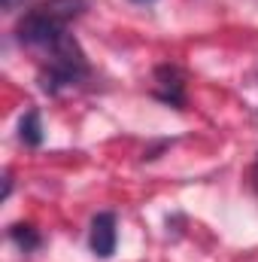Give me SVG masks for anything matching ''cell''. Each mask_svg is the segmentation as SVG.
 Returning <instances> with one entry per match:
<instances>
[{"instance_id":"cell-8","label":"cell","mask_w":258,"mask_h":262,"mask_svg":"<svg viewBox=\"0 0 258 262\" xmlns=\"http://www.w3.org/2000/svg\"><path fill=\"white\" fill-rule=\"evenodd\" d=\"M9 192H12V177L6 174V177H3V198H9Z\"/></svg>"},{"instance_id":"cell-3","label":"cell","mask_w":258,"mask_h":262,"mask_svg":"<svg viewBox=\"0 0 258 262\" xmlns=\"http://www.w3.org/2000/svg\"><path fill=\"white\" fill-rule=\"evenodd\" d=\"M116 226H119V220H116V213H110V210H104V213H97V216L91 220L88 244H91V253H94V256L110 259V256L116 253V238H119Z\"/></svg>"},{"instance_id":"cell-1","label":"cell","mask_w":258,"mask_h":262,"mask_svg":"<svg viewBox=\"0 0 258 262\" xmlns=\"http://www.w3.org/2000/svg\"><path fill=\"white\" fill-rule=\"evenodd\" d=\"M46 64L40 67V89L46 95H61L64 89H76L88 79V61L73 34H64L52 49L43 52Z\"/></svg>"},{"instance_id":"cell-7","label":"cell","mask_w":258,"mask_h":262,"mask_svg":"<svg viewBox=\"0 0 258 262\" xmlns=\"http://www.w3.org/2000/svg\"><path fill=\"white\" fill-rule=\"evenodd\" d=\"M249 180H252V189L258 192V159L252 162V171H249Z\"/></svg>"},{"instance_id":"cell-5","label":"cell","mask_w":258,"mask_h":262,"mask_svg":"<svg viewBox=\"0 0 258 262\" xmlns=\"http://www.w3.org/2000/svg\"><path fill=\"white\" fill-rule=\"evenodd\" d=\"M9 238H12V244H15L18 250H24V253H34V250L43 244L40 232H37L34 226H28V223H15V226L9 229Z\"/></svg>"},{"instance_id":"cell-4","label":"cell","mask_w":258,"mask_h":262,"mask_svg":"<svg viewBox=\"0 0 258 262\" xmlns=\"http://www.w3.org/2000/svg\"><path fill=\"white\" fill-rule=\"evenodd\" d=\"M18 137L24 146H40L43 143V122H40V110H28L18 122Z\"/></svg>"},{"instance_id":"cell-9","label":"cell","mask_w":258,"mask_h":262,"mask_svg":"<svg viewBox=\"0 0 258 262\" xmlns=\"http://www.w3.org/2000/svg\"><path fill=\"white\" fill-rule=\"evenodd\" d=\"M134 3H152V0H134Z\"/></svg>"},{"instance_id":"cell-2","label":"cell","mask_w":258,"mask_h":262,"mask_svg":"<svg viewBox=\"0 0 258 262\" xmlns=\"http://www.w3.org/2000/svg\"><path fill=\"white\" fill-rule=\"evenodd\" d=\"M152 95L170 107H186V73L176 64H161L155 67V89Z\"/></svg>"},{"instance_id":"cell-6","label":"cell","mask_w":258,"mask_h":262,"mask_svg":"<svg viewBox=\"0 0 258 262\" xmlns=\"http://www.w3.org/2000/svg\"><path fill=\"white\" fill-rule=\"evenodd\" d=\"M31 0H0V6L6 9V12H15V9H24Z\"/></svg>"}]
</instances>
